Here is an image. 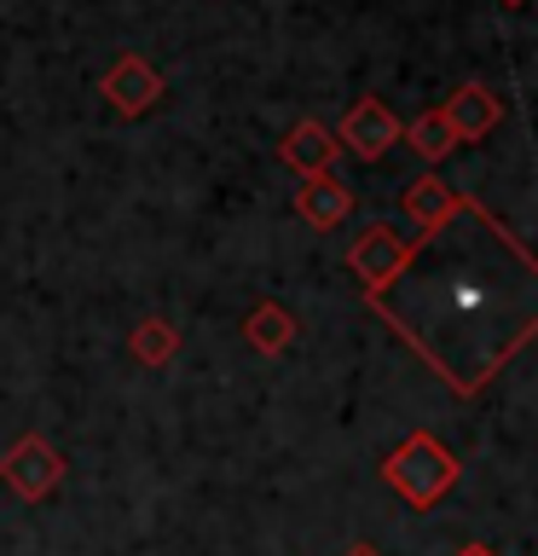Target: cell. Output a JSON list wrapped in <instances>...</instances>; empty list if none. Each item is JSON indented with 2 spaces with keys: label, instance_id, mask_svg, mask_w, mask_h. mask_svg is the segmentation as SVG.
Masks as SVG:
<instances>
[{
  "label": "cell",
  "instance_id": "obj_1",
  "mask_svg": "<svg viewBox=\"0 0 538 556\" xmlns=\"http://www.w3.org/2000/svg\"><path fill=\"white\" fill-rule=\"evenodd\" d=\"M364 302L469 400L538 337V255L469 198L463 215L417 238L406 267Z\"/></svg>",
  "mask_w": 538,
  "mask_h": 556
},
{
  "label": "cell",
  "instance_id": "obj_2",
  "mask_svg": "<svg viewBox=\"0 0 538 556\" xmlns=\"http://www.w3.org/2000/svg\"><path fill=\"white\" fill-rule=\"evenodd\" d=\"M458 476H463L458 452L446 441H434V429H411L406 441L382 458V481H388L411 510H434V504L458 486Z\"/></svg>",
  "mask_w": 538,
  "mask_h": 556
},
{
  "label": "cell",
  "instance_id": "obj_3",
  "mask_svg": "<svg viewBox=\"0 0 538 556\" xmlns=\"http://www.w3.org/2000/svg\"><path fill=\"white\" fill-rule=\"evenodd\" d=\"M0 481H7L24 504H41L64 486V458L41 441V434H24V441H12L0 452Z\"/></svg>",
  "mask_w": 538,
  "mask_h": 556
},
{
  "label": "cell",
  "instance_id": "obj_4",
  "mask_svg": "<svg viewBox=\"0 0 538 556\" xmlns=\"http://www.w3.org/2000/svg\"><path fill=\"white\" fill-rule=\"evenodd\" d=\"M411 243H417V232H406V226H394V220H371V226H364L359 243L347 250V267H354V278L364 285V295L382 290L399 267H406Z\"/></svg>",
  "mask_w": 538,
  "mask_h": 556
},
{
  "label": "cell",
  "instance_id": "obj_5",
  "mask_svg": "<svg viewBox=\"0 0 538 556\" xmlns=\"http://www.w3.org/2000/svg\"><path fill=\"white\" fill-rule=\"evenodd\" d=\"M399 134H406V122H399L376 93H364V99H354V111L342 116V139H336V146H347L359 163H382L388 146H399Z\"/></svg>",
  "mask_w": 538,
  "mask_h": 556
},
{
  "label": "cell",
  "instance_id": "obj_6",
  "mask_svg": "<svg viewBox=\"0 0 538 556\" xmlns=\"http://www.w3.org/2000/svg\"><path fill=\"white\" fill-rule=\"evenodd\" d=\"M99 93L111 99V111H121V116H145V111H156V99H163V76H156L139 52H121V59L104 70Z\"/></svg>",
  "mask_w": 538,
  "mask_h": 556
},
{
  "label": "cell",
  "instance_id": "obj_7",
  "mask_svg": "<svg viewBox=\"0 0 538 556\" xmlns=\"http://www.w3.org/2000/svg\"><path fill=\"white\" fill-rule=\"evenodd\" d=\"M440 116H446L451 139H458V146H469V139H486V134L503 122V99H498L486 81H463L458 93L440 104Z\"/></svg>",
  "mask_w": 538,
  "mask_h": 556
},
{
  "label": "cell",
  "instance_id": "obj_8",
  "mask_svg": "<svg viewBox=\"0 0 538 556\" xmlns=\"http://www.w3.org/2000/svg\"><path fill=\"white\" fill-rule=\"evenodd\" d=\"M463 208H469V191H458L451 180H440V174H423V180L406 186V220L417 226V238L440 232V226L451 215H463Z\"/></svg>",
  "mask_w": 538,
  "mask_h": 556
},
{
  "label": "cell",
  "instance_id": "obj_9",
  "mask_svg": "<svg viewBox=\"0 0 538 556\" xmlns=\"http://www.w3.org/2000/svg\"><path fill=\"white\" fill-rule=\"evenodd\" d=\"M336 151H342L336 134H330L324 122H312V116H302L284 139H278V156H284V168H295L302 180H312V174H330Z\"/></svg>",
  "mask_w": 538,
  "mask_h": 556
},
{
  "label": "cell",
  "instance_id": "obj_10",
  "mask_svg": "<svg viewBox=\"0 0 538 556\" xmlns=\"http://www.w3.org/2000/svg\"><path fill=\"white\" fill-rule=\"evenodd\" d=\"M295 215H302L312 232H330V226H342L354 215V191H347V180H336V174H312V180H302V191H295Z\"/></svg>",
  "mask_w": 538,
  "mask_h": 556
},
{
  "label": "cell",
  "instance_id": "obj_11",
  "mask_svg": "<svg viewBox=\"0 0 538 556\" xmlns=\"http://www.w3.org/2000/svg\"><path fill=\"white\" fill-rule=\"evenodd\" d=\"M128 354H133L139 365H151V371H163V365H168L174 354H180V325L163 319V313L139 319V325L128 330Z\"/></svg>",
  "mask_w": 538,
  "mask_h": 556
},
{
  "label": "cell",
  "instance_id": "obj_12",
  "mask_svg": "<svg viewBox=\"0 0 538 556\" xmlns=\"http://www.w3.org/2000/svg\"><path fill=\"white\" fill-rule=\"evenodd\" d=\"M243 342L260 348V354H284V348L295 342V313L278 307V302H260L243 313Z\"/></svg>",
  "mask_w": 538,
  "mask_h": 556
},
{
  "label": "cell",
  "instance_id": "obj_13",
  "mask_svg": "<svg viewBox=\"0 0 538 556\" xmlns=\"http://www.w3.org/2000/svg\"><path fill=\"white\" fill-rule=\"evenodd\" d=\"M399 139H406V146H411L417 156H423V163H440V156H451V151H458V139H451V128H446V116H440V111H423V116H411V122H406V134H399Z\"/></svg>",
  "mask_w": 538,
  "mask_h": 556
},
{
  "label": "cell",
  "instance_id": "obj_14",
  "mask_svg": "<svg viewBox=\"0 0 538 556\" xmlns=\"http://www.w3.org/2000/svg\"><path fill=\"white\" fill-rule=\"evenodd\" d=\"M342 556H382V551H376V545H371V539H359V545H347V551H342Z\"/></svg>",
  "mask_w": 538,
  "mask_h": 556
},
{
  "label": "cell",
  "instance_id": "obj_15",
  "mask_svg": "<svg viewBox=\"0 0 538 556\" xmlns=\"http://www.w3.org/2000/svg\"><path fill=\"white\" fill-rule=\"evenodd\" d=\"M458 556H498V551H486V545H463Z\"/></svg>",
  "mask_w": 538,
  "mask_h": 556
},
{
  "label": "cell",
  "instance_id": "obj_16",
  "mask_svg": "<svg viewBox=\"0 0 538 556\" xmlns=\"http://www.w3.org/2000/svg\"><path fill=\"white\" fill-rule=\"evenodd\" d=\"M503 7H527V0H503Z\"/></svg>",
  "mask_w": 538,
  "mask_h": 556
}]
</instances>
